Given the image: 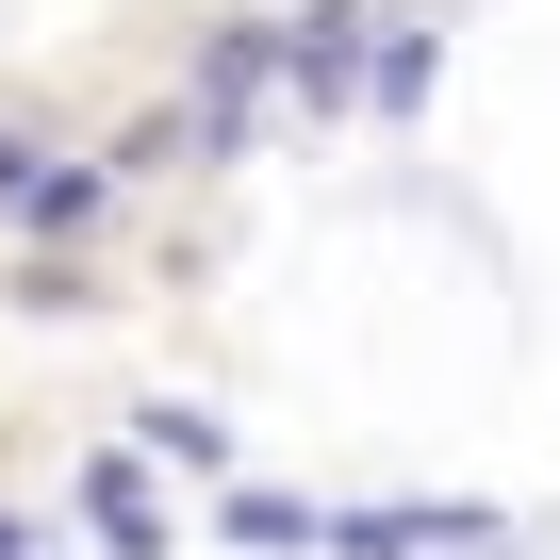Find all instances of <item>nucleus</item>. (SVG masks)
<instances>
[{"instance_id":"obj_1","label":"nucleus","mask_w":560,"mask_h":560,"mask_svg":"<svg viewBox=\"0 0 560 560\" xmlns=\"http://www.w3.org/2000/svg\"><path fill=\"white\" fill-rule=\"evenodd\" d=\"M445 544H494L478 511H330V560H445Z\"/></svg>"},{"instance_id":"obj_2","label":"nucleus","mask_w":560,"mask_h":560,"mask_svg":"<svg viewBox=\"0 0 560 560\" xmlns=\"http://www.w3.org/2000/svg\"><path fill=\"white\" fill-rule=\"evenodd\" d=\"M231 544H264V560H298V544H330L314 511H280V494H231Z\"/></svg>"},{"instance_id":"obj_3","label":"nucleus","mask_w":560,"mask_h":560,"mask_svg":"<svg viewBox=\"0 0 560 560\" xmlns=\"http://www.w3.org/2000/svg\"><path fill=\"white\" fill-rule=\"evenodd\" d=\"M83 494H100V527H116V560H149V494H132V462H83Z\"/></svg>"},{"instance_id":"obj_4","label":"nucleus","mask_w":560,"mask_h":560,"mask_svg":"<svg viewBox=\"0 0 560 560\" xmlns=\"http://www.w3.org/2000/svg\"><path fill=\"white\" fill-rule=\"evenodd\" d=\"M0 560H34V544H18V527H0Z\"/></svg>"}]
</instances>
